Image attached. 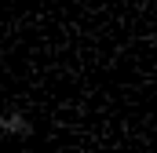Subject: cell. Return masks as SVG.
Returning <instances> with one entry per match:
<instances>
[{
  "label": "cell",
  "instance_id": "obj_2",
  "mask_svg": "<svg viewBox=\"0 0 157 153\" xmlns=\"http://www.w3.org/2000/svg\"><path fill=\"white\" fill-rule=\"evenodd\" d=\"M0 37H4V22H0Z\"/></svg>",
  "mask_w": 157,
  "mask_h": 153
},
{
  "label": "cell",
  "instance_id": "obj_1",
  "mask_svg": "<svg viewBox=\"0 0 157 153\" xmlns=\"http://www.w3.org/2000/svg\"><path fill=\"white\" fill-rule=\"evenodd\" d=\"M0 139H33V120L22 110H4L0 113Z\"/></svg>",
  "mask_w": 157,
  "mask_h": 153
}]
</instances>
